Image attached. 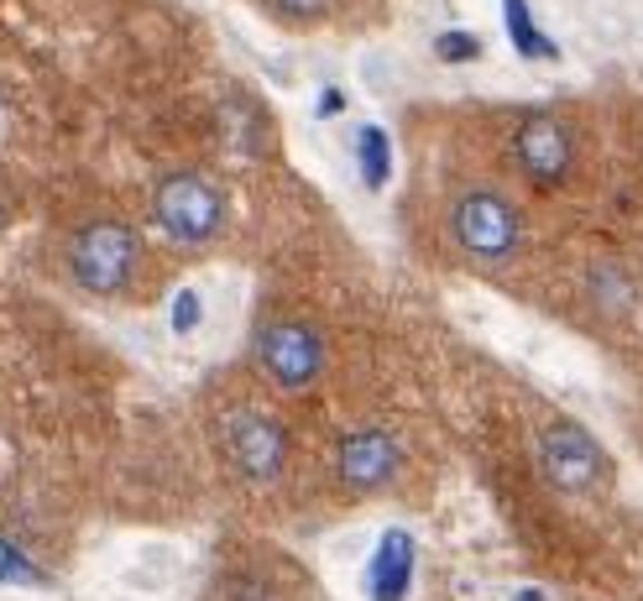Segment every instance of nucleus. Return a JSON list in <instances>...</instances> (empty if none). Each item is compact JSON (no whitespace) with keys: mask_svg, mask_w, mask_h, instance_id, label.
I'll use <instances>...</instances> for the list:
<instances>
[{"mask_svg":"<svg viewBox=\"0 0 643 601\" xmlns=\"http://www.w3.org/2000/svg\"><path fill=\"white\" fill-rule=\"evenodd\" d=\"M540 476L550 492L560 497H575V502H596L612 492V461L602 440L592 430H581L575 418H550L540 430Z\"/></svg>","mask_w":643,"mask_h":601,"instance_id":"obj_1","label":"nucleus"},{"mask_svg":"<svg viewBox=\"0 0 643 601\" xmlns=\"http://www.w3.org/2000/svg\"><path fill=\"white\" fill-rule=\"evenodd\" d=\"M451 240L476 267H507L523 252V215L503 189H466L451 205Z\"/></svg>","mask_w":643,"mask_h":601,"instance_id":"obj_2","label":"nucleus"},{"mask_svg":"<svg viewBox=\"0 0 643 601\" xmlns=\"http://www.w3.org/2000/svg\"><path fill=\"white\" fill-rule=\"evenodd\" d=\"M152 215L174 246L199 252L226 230V194L215 189L205 173H168L152 189Z\"/></svg>","mask_w":643,"mask_h":601,"instance_id":"obj_3","label":"nucleus"},{"mask_svg":"<svg viewBox=\"0 0 643 601\" xmlns=\"http://www.w3.org/2000/svg\"><path fill=\"white\" fill-rule=\"evenodd\" d=\"M137 262H141V240L121 220H95L69 240V277L85 293H100V298L131 288Z\"/></svg>","mask_w":643,"mask_h":601,"instance_id":"obj_4","label":"nucleus"},{"mask_svg":"<svg viewBox=\"0 0 643 601\" xmlns=\"http://www.w3.org/2000/svg\"><path fill=\"white\" fill-rule=\"evenodd\" d=\"M257 366L283 393H304L325 377V335L309 319H273L257 335Z\"/></svg>","mask_w":643,"mask_h":601,"instance_id":"obj_5","label":"nucleus"},{"mask_svg":"<svg viewBox=\"0 0 643 601\" xmlns=\"http://www.w3.org/2000/svg\"><path fill=\"white\" fill-rule=\"evenodd\" d=\"M226 455L251 486H278L288 471V430L267 408H236L226 418Z\"/></svg>","mask_w":643,"mask_h":601,"instance_id":"obj_6","label":"nucleus"},{"mask_svg":"<svg viewBox=\"0 0 643 601\" xmlns=\"http://www.w3.org/2000/svg\"><path fill=\"white\" fill-rule=\"evenodd\" d=\"M513 157H518L523 178L534 184V189H555L565 184L575 168V131L571 120L550 116V110H534V116L523 120L518 131H513Z\"/></svg>","mask_w":643,"mask_h":601,"instance_id":"obj_7","label":"nucleus"},{"mask_svg":"<svg viewBox=\"0 0 643 601\" xmlns=\"http://www.w3.org/2000/svg\"><path fill=\"white\" fill-rule=\"evenodd\" d=\"M335 476L350 497H377L403 476V445L387 430H356L335 450Z\"/></svg>","mask_w":643,"mask_h":601,"instance_id":"obj_8","label":"nucleus"},{"mask_svg":"<svg viewBox=\"0 0 643 601\" xmlns=\"http://www.w3.org/2000/svg\"><path fill=\"white\" fill-rule=\"evenodd\" d=\"M414 570H418L414 533L387 529L383 539H377L372 560H366V575H362L366 601H408V591H414Z\"/></svg>","mask_w":643,"mask_h":601,"instance_id":"obj_9","label":"nucleus"},{"mask_svg":"<svg viewBox=\"0 0 643 601\" xmlns=\"http://www.w3.org/2000/svg\"><path fill=\"white\" fill-rule=\"evenodd\" d=\"M356 168H362V184L372 194L387 189V178H393V137H387L383 126H356Z\"/></svg>","mask_w":643,"mask_h":601,"instance_id":"obj_10","label":"nucleus"},{"mask_svg":"<svg viewBox=\"0 0 643 601\" xmlns=\"http://www.w3.org/2000/svg\"><path fill=\"white\" fill-rule=\"evenodd\" d=\"M503 27H507V42L518 48V58H560V48L544 37V27L528 11V0H503Z\"/></svg>","mask_w":643,"mask_h":601,"instance_id":"obj_11","label":"nucleus"},{"mask_svg":"<svg viewBox=\"0 0 643 601\" xmlns=\"http://www.w3.org/2000/svg\"><path fill=\"white\" fill-rule=\"evenodd\" d=\"M435 58L439 63H476V58H482V37L461 32V27H455V32H439L435 37Z\"/></svg>","mask_w":643,"mask_h":601,"instance_id":"obj_12","label":"nucleus"},{"mask_svg":"<svg viewBox=\"0 0 643 601\" xmlns=\"http://www.w3.org/2000/svg\"><path fill=\"white\" fill-rule=\"evenodd\" d=\"M168 325H174V335H194V329L205 325V298L194 288H178L174 304H168Z\"/></svg>","mask_w":643,"mask_h":601,"instance_id":"obj_13","label":"nucleus"},{"mask_svg":"<svg viewBox=\"0 0 643 601\" xmlns=\"http://www.w3.org/2000/svg\"><path fill=\"white\" fill-rule=\"evenodd\" d=\"M0 581H6V585H17V581L21 585H48V575H42V570H37L21 550H11V544L0 539Z\"/></svg>","mask_w":643,"mask_h":601,"instance_id":"obj_14","label":"nucleus"},{"mask_svg":"<svg viewBox=\"0 0 643 601\" xmlns=\"http://www.w3.org/2000/svg\"><path fill=\"white\" fill-rule=\"evenodd\" d=\"M335 0H267V11L283 21H294V27H309V21H325L330 17Z\"/></svg>","mask_w":643,"mask_h":601,"instance_id":"obj_15","label":"nucleus"},{"mask_svg":"<svg viewBox=\"0 0 643 601\" xmlns=\"http://www.w3.org/2000/svg\"><path fill=\"white\" fill-rule=\"evenodd\" d=\"M230 601H278L267 585H257V581H241L236 591H230Z\"/></svg>","mask_w":643,"mask_h":601,"instance_id":"obj_16","label":"nucleus"},{"mask_svg":"<svg viewBox=\"0 0 643 601\" xmlns=\"http://www.w3.org/2000/svg\"><path fill=\"white\" fill-rule=\"evenodd\" d=\"M340 105H346V95H340V89H325V95H319V116L330 120L335 110H340Z\"/></svg>","mask_w":643,"mask_h":601,"instance_id":"obj_17","label":"nucleus"}]
</instances>
